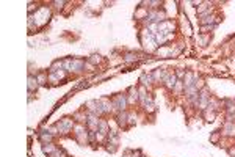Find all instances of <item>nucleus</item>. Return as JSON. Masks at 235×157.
<instances>
[{
    "label": "nucleus",
    "instance_id": "nucleus-1",
    "mask_svg": "<svg viewBox=\"0 0 235 157\" xmlns=\"http://www.w3.org/2000/svg\"><path fill=\"white\" fill-rule=\"evenodd\" d=\"M57 127H58L60 132L67 134V132L72 129V121H71V119H63V121H60L58 124H57Z\"/></svg>",
    "mask_w": 235,
    "mask_h": 157
},
{
    "label": "nucleus",
    "instance_id": "nucleus-2",
    "mask_svg": "<svg viewBox=\"0 0 235 157\" xmlns=\"http://www.w3.org/2000/svg\"><path fill=\"white\" fill-rule=\"evenodd\" d=\"M126 102H127V98L122 96V94H119V96L115 98L113 105H115L116 108H119V110H124V108H126Z\"/></svg>",
    "mask_w": 235,
    "mask_h": 157
},
{
    "label": "nucleus",
    "instance_id": "nucleus-3",
    "mask_svg": "<svg viewBox=\"0 0 235 157\" xmlns=\"http://www.w3.org/2000/svg\"><path fill=\"white\" fill-rule=\"evenodd\" d=\"M165 82H166V86H168V88H174L176 83H177V77L174 76V74H172V76H166Z\"/></svg>",
    "mask_w": 235,
    "mask_h": 157
},
{
    "label": "nucleus",
    "instance_id": "nucleus-4",
    "mask_svg": "<svg viewBox=\"0 0 235 157\" xmlns=\"http://www.w3.org/2000/svg\"><path fill=\"white\" fill-rule=\"evenodd\" d=\"M138 98H140V91L136 90V88H130V102H135L138 101Z\"/></svg>",
    "mask_w": 235,
    "mask_h": 157
},
{
    "label": "nucleus",
    "instance_id": "nucleus-5",
    "mask_svg": "<svg viewBox=\"0 0 235 157\" xmlns=\"http://www.w3.org/2000/svg\"><path fill=\"white\" fill-rule=\"evenodd\" d=\"M152 82H154V76H150V74H144V76H141V83L143 85H150Z\"/></svg>",
    "mask_w": 235,
    "mask_h": 157
},
{
    "label": "nucleus",
    "instance_id": "nucleus-6",
    "mask_svg": "<svg viewBox=\"0 0 235 157\" xmlns=\"http://www.w3.org/2000/svg\"><path fill=\"white\" fill-rule=\"evenodd\" d=\"M126 119H127V113H126V112H122V113L118 115V122H119L121 126H126V124H127Z\"/></svg>",
    "mask_w": 235,
    "mask_h": 157
},
{
    "label": "nucleus",
    "instance_id": "nucleus-7",
    "mask_svg": "<svg viewBox=\"0 0 235 157\" xmlns=\"http://www.w3.org/2000/svg\"><path fill=\"white\" fill-rule=\"evenodd\" d=\"M36 82H38V80H36V79H33L31 76L28 77V90H30V91L36 90V86H38V83H36Z\"/></svg>",
    "mask_w": 235,
    "mask_h": 157
},
{
    "label": "nucleus",
    "instance_id": "nucleus-8",
    "mask_svg": "<svg viewBox=\"0 0 235 157\" xmlns=\"http://www.w3.org/2000/svg\"><path fill=\"white\" fill-rule=\"evenodd\" d=\"M224 131H226L227 135H234L235 134V124H226Z\"/></svg>",
    "mask_w": 235,
    "mask_h": 157
},
{
    "label": "nucleus",
    "instance_id": "nucleus-9",
    "mask_svg": "<svg viewBox=\"0 0 235 157\" xmlns=\"http://www.w3.org/2000/svg\"><path fill=\"white\" fill-rule=\"evenodd\" d=\"M99 132L103 135V134H107V122L105 121H100L99 122Z\"/></svg>",
    "mask_w": 235,
    "mask_h": 157
},
{
    "label": "nucleus",
    "instance_id": "nucleus-10",
    "mask_svg": "<svg viewBox=\"0 0 235 157\" xmlns=\"http://www.w3.org/2000/svg\"><path fill=\"white\" fill-rule=\"evenodd\" d=\"M43 149H44V152H53V151H55V148L50 145V143H49V145L46 143V145L43 146Z\"/></svg>",
    "mask_w": 235,
    "mask_h": 157
},
{
    "label": "nucleus",
    "instance_id": "nucleus-11",
    "mask_svg": "<svg viewBox=\"0 0 235 157\" xmlns=\"http://www.w3.org/2000/svg\"><path fill=\"white\" fill-rule=\"evenodd\" d=\"M133 60H138V55H136V53H135V55H133V53H129V55L126 57V61H133Z\"/></svg>",
    "mask_w": 235,
    "mask_h": 157
},
{
    "label": "nucleus",
    "instance_id": "nucleus-12",
    "mask_svg": "<svg viewBox=\"0 0 235 157\" xmlns=\"http://www.w3.org/2000/svg\"><path fill=\"white\" fill-rule=\"evenodd\" d=\"M216 140H218V134H215V135L212 137V141H216Z\"/></svg>",
    "mask_w": 235,
    "mask_h": 157
}]
</instances>
